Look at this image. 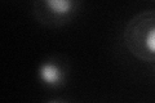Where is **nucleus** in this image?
<instances>
[{"label": "nucleus", "mask_w": 155, "mask_h": 103, "mask_svg": "<svg viewBox=\"0 0 155 103\" xmlns=\"http://www.w3.org/2000/svg\"><path fill=\"white\" fill-rule=\"evenodd\" d=\"M123 43L136 60L155 65V11H145L130 18L124 28Z\"/></svg>", "instance_id": "1"}, {"label": "nucleus", "mask_w": 155, "mask_h": 103, "mask_svg": "<svg viewBox=\"0 0 155 103\" xmlns=\"http://www.w3.org/2000/svg\"><path fill=\"white\" fill-rule=\"evenodd\" d=\"M83 0H32V16L47 28L65 27L80 12Z\"/></svg>", "instance_id": "2"}, {"label": "nucleus", "mask_w": 155, "mask_h": 103, "mask_svg": "<svg viewBox=\"0 0 155 103\" xmlns=\"http://www.w3.org/2000/svg\"><path fill=\"white\" fill-rule=\"evenodd\" d=\"M70 79V65L62 57L49 56L41 60L36 67V80L49 92L62 90Z\"/></svg>", "instance_id": "3"}, {"label": "nucleus", "mask_w": 155, "mask_h": 103, "mask_svg": "<svg viewBox=\"0 0 155 103\" xmlns=\"http://www.w3.org/2000/svg\"><path fill=\"white\" fill-rule=\"evenodd\" d=\"M153 2H154V3H155V0H153Z\"/></svg>", "instance_id": "4"}]
</instances>
